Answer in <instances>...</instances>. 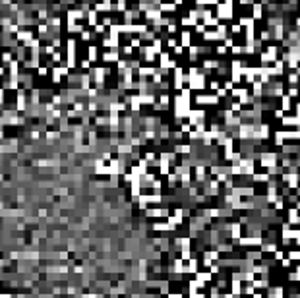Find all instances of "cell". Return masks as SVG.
Masks as SVG:
<instances>
[{
    "mask_svg": "<svg viewBox=\"0 0 300 298\" xmlns=\"http://www.w3.org/2000/svg\"><path fill=\"white\" fill-rule=\"evenodd\" d=\"M87 54H89V58H87L89 62H97V60H99V58H97V56H99V51H97V47H93V45L87 49Z\"/></svg>",
    "mask_w": 300,
    "mask_h": 298,
    "instance_id": "cell-3",
    "label": "cell"
},
{
    "mask_svg": "<svg viewBox=\"0 0 300 298\" xmlns=\"http://www.w3.org/2000/svg\"><path fill=\"white\" fill-rule=\"evenodd\" d=\"M180 45H182L184 49H190V47H192V33H190V31L184 29V31L180 33Z\"/></svg>",
    "mask_w": 300,
    "mask_h": 298,
    "instance_id": "cell-2",
    "label": "cell"
},
{
    "mask_svg": "<svg viewBox=\"0 0 300 298\" xmlns=\"http://www.w3.org/2000/svg\"><path fill=\"white\" fill-rule=\"evenodd\" d=\"M80 35H82V41H89V39H91V33L87 31V29H83V31L80 33Z\"/></svg>",
    "mask_w": 300,
    "mask_h": 298,
    "instance_id": "cell-6",
    "label": "cell"
},
{
    "mask_svg": "<svg viewBox=\"0 0 300 298\" xmlns=\"http://www.w3.org/2000/svg\"><path fill=\"white\" fill-rule=\"evenodd\" d=\"M4 76H6V70H4V68H0V77H4Z\"/></svg>",
    "mask_w": 300,
    "mask_h": 298,
    "instance_id": "cell-8",
    "label": "cell"
},
{
    "mask_svg": "<svg viewBox=\"0 0 300 298\" xmlns=\"http://www.w3.org/2000/svg\"><path fill=\"white\" fill-rule=\"evenodd\" d=\"M0 58H2V62H4L6 66H10V64L14 62V54H12V51H6V52H2Z\"/></svg>",
    "mask_w": 300,
    "mask_h": 298,
    "instance_id": "cell-4",
    "label": "cell"
},
{
    "mask_svg": "<svg viewBox=\"0 0 300 298\" xmlns=\"http://www.w3.org/2000/svg\"><path fill=\"white\" fill-rule=\"evenodd\" d=\"M103 60L105 62H118L120 60V54H118V49H110L103 54Z\"/></svg>",
    "mask_w": 300,
    "mask_h": 298,
    "instance_id": "cell-1",
    "label": "cell"
},
{
    "mask_svg": "<svg viewBox=\"0 0 300 298\" xmlns=\"http://www.w3.org/2000/svg\"><path fill=\"white\" fill-rule=\"evenodd\" d=\"M47 72H49V70H47V66H39V68H37V74H39L41 77H43V76H47Z\"/></svg>",
    "mask_w": 300,
    "mask_h": 298,
    "instance_id": "cell-7",
    "label": "cell"
},
{
    "mask_svg": "<svg viewBox=\"0 0 300 298\" xmlns=\"http://www.w3.org/2000/svg\"><path fill=\"white\" fill-rule=\"evenodd\" d=\"M50 60H52L54 64H58V62H62V54H60V52L56 51V52H54V54L50 56Z\"/></svg>",
    "mask_w": 300,
    "mask_h": 298,
    "instance_id": "cell-5",
    "label": "cell"
}]
</instances>
